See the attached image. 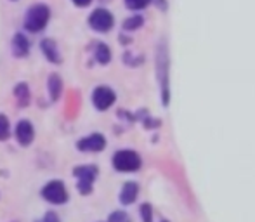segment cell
Returning a JSON list of instances; mask_svg holds the SVG:
<instances>
[{"instance_id": "1", "label": "cell", "mask_w": 255, "mask_h": 222, "mask_svg": "<svg viewBox=\"0 0 255 222\" xmlns=\"http://www.w3.org/2000/svg\"><path fill=\"white\" fill-rule=\"evenodd\" d=\"M50 18V9L47 7L45 4H37L33 7H30L26 11L25 16V30L32 33H39L42 32L43 28L47 26Z\"/></svg>"}, {"instance_id": "2", "label": "cell", "mask_w": 255, "mask_h": 222, "mask_svg": "<svg viewBox=\"0 0 255 222\" xmlns=\"http://www.w3.org/2000/svg\"><path fill=\"white\" fill-rule=\"evenodd\" d=\"M97 167L94 165H82V167H77L73 170V176L78 179V191L82 194H90L92 193V186H94V180L97 177Z\"/></svg>"}, {"instance_id": "3", "label": "cell", "mask_w": 255, "mask_h": 222, "mask_svg": "<svg viewBox=\"0 0 255 222\" xmlns=\"http://www.w3.org/2000/svg\"><path fill=\"white\" fill-rule=\"evenodd\" d=\"M113 167L118 172H135L141 167V158H139V155L135 151L122 149V151L115 153Z\"/></svg>"}, {"instance_id": "4", "label": "cell", "mask_w": 255, "mask_h": 222, "mask_svg": "<svg viewBox=\"0 0 255 222\" xmlns=\"http://www.w3.org/2000/svg\"><path fill=\"white\" fill-rule=\"evenodd\" d=\"M42 196L45 198L49 203L63 205L68 201V191L61 180H50L47 186L42 187Z\"/></svg>"}, {"instance_id": "5", "label": "cell", "mask_w": 255, "mask_h": 222, "mask_svg": "<svg viewBox=\"0 0 255 222\" xmlns=\"http://www.w3.org/2000/svg\"><path fill=\"white\" fill-rule=\"evenodd\" d=\"M113 23H115L113 14H111L110 11H106V9H96L89 18L90 28L96 30V32H101V33L110 32Z\"/></svg>"}, {"instance_id": "6", "label": "cell", "mask_w": 255, "mask_h": 222, "mask_svg": "<svg viewBox=\"0 0 255 222\" xmlns=\"http://www.w3.org/2000/svg\"><path fill=\"white\" fill-rule=\"evenodd\" d=\"M115 99V92L110 87H96L92 92V102L99 111H106L110 106H113Z\"/></svg>"}, {"instance_id": "7", "label": "cell", "mask_w": 255, "mask_h": 222, "mask_svg": "<svg viewBox=\"0 0 255 222\" xmlns=\"http://www.w3.org/2000/svg\"><path fill=\"white\" fill-rule=\"evenodd\" d=\"M77 148L84 153H97L106 148V139L103 134H92L77 142Z\"/></svg>"}, {"instance_id": "8", "label": "cell", "mask_w": 255, "mask_h": 222, "mask_svg": "<svg viewBox=\"0 0 255 222\" xmlns=\"http://www.w3.org/2000/svg\"><path fill=\"white\" fill-rule=\"evenodd\" d=\"M35 137V131L30 120H19L16 125V139L21 146H30Z\"/></svg>"}, {"instance_id": "9", "label": "cell", "mask_w": 255, "mask_h": 222, "mask_svg": "<svg viewBox=\"0 0 255 222\" xmlns=\"http://www.w3.org/2000/svg\"><path fill=\"white\" fill-rule=\"evenodd\" d=\"M40 49H42L43 56L50 61V63H61V54L57 49V44L52 39H43L40 42Z\"/></svg>"}, {"instance_id": "10", "label": "cell", "mask_w": 255, "mask_h": 222, "mask_svg": "<svg viewBox=\"0 0 255 222\" xmlns=\"http://www.w3.org/2000/svg\"><path fill=\"white\" fill-rule=\"evenodd\" d=\"M30 52V42L23 33H16L12 37V54L16 57H26Z\"/></svg>"}, {"instance_id": "11", "label": "cell", "mask_w": 255, "mask_h": 222, "mask_svg": "<svg viewBox=\"0 0 255 222\" xmlns=\"http://www.w3.org/2000/svg\"><path fill=\"white\" fill-rule=\"evenodd\" d=\"M137 193H139V186L135 182H125L124 187L120 191V201L124 205H130L135 201L137 198Z\"/></svg>"}, {"instance_id": "12", "label": "cell", "mask_w": 255, "mask_h": 222, "mask_svg": "<svg viewBox=\"0 0 255 222\" xmlns=\"http://www.w3.org/2000/svg\"><path fill=\"white\" fill-rule=\"evenodd\" d=\"M61 92H63V80L57 73H52L49 77V94H50V101H57L61 97Z\"/></svg>"}, {"instance_id": "13", "label": "cell", "mask_w": 255, "mask_h": 222, "mask_svg": "<svg viewBox=\"0 0 255 222\" xmlns=\"http://www.w3.org/2000/svg\"><path fill=\"white\" fill-rule=\"evenodd\" d=\"M14 95H16V101H18V104L21 106V108H25V106L30 104V89L25 82H21V84L16 85Z\"/></svg>"}, {"instance_id": "14", "label": "cell", "mask_w": 255, "mask_h": 222, "mask_svg": "<svg viewBox=\"0 0 255 222\" xmlns=\"http://www.w3.org/2000/svg\"><path fill=\"white\" fill-rule=\"evenodd\" d=\"M94 56H96V61L99 64H108L111 61V50L106 44H97L96 49H94Z\"/></svg>"}, {"instance_id": "15", "label": "cell", "mask_w": 255, "mask_h": 222, "mask_svg": "<svg viewBox=\"0 0 255 222\" xmlns=\"http://www.w3.org/2000/svg\"><path fill=\"white\" fill-rule=\"evenodd\" d=\"M142 23H144L142 16H132V18H128L124 21V30L125 32H134V30L141 28Z\"/></svg>"}, {"instance_id": "16", "label": "cell", "mask_w": 255, "mask_h": 222, "mask_svg": "<svg viewBox=\"0 0 255 222\" xmlns=\"http://www.w3.org/2000/svg\"><path fill=\"white\" fill-rule=\"evenodd\" d=\"M11 135V125L5 115H0V141H7Z\"/></svg>"}, {"instance_id": "17", "label": "cell", "mask_w": 255, "mask_h": 222, "mask_svg": "<svg viewBox=\"0 0 255 222\" xmlns=\"http://www.w3.org/2000/svg\"><path fill=\"white\" fill-rule=\"evenodd\" d=\"M151 0H125V5L132 11H139V9H144Z\"/></svg>"}, {"instance_id": "18", "label": "cell", "mask_w": 255, "mask_h": 222, "mask_svg": "<svg viewBox=\"0 0 255 222\" xmlns=\"http://www.w3.org/2000/svg\"><path fill=\"white\" fill-rule=\"evenodd\" d=\"M108 222H130V217H128L125 212H113V214L108 217Z\"/></svg>"}, {"instance_id": "19", "label": "cell", "mask_w": 255, "mask_h": 222, "mask_svg": "<svg viewBox=\"0 0 255 222\" xmlns=\"http://www.w3.org/2000/svg\"><path fill=\"white\" fill-rule=\"evenodd\" d=\"M141 215H142V222H151L153 219V212H151V205L144 203L141 207Z\"/></svg>"}, {"instance_id": "20", "label": "cell", "mask_w": 255, "mask_h": 222, "mask_svg": "<svg viewBox=\"0 0 255 222\" xmlns=\"http://www.w3.org/2000/svg\"><path fill=\"white\" fill-rule=\"evenodd\" d=\"M35 222H59V217H57L54 212H47L42 219H39V221H35Z\"/></svg>"}, {"instance_id": "21", "label": "cell", "mask_w": 255, "mask_h": 222, "mask_svg": "<svg viewBox=\"0 0 255 222\" xmlns=\"http://www.w3.org/2000/svg\"><path fill=\"white\" fill-rule=\"evenodd\" d=\"M75 5H78V7H87V5L92 2V0H71Z\"/></svg>"}, {"instance_id": "22", "label": "cell", "mask_w": 255, "mask_h": 222, "mask_svg": "<svg viewBox=\"0 0 255 222\" xmlns=\"http://www.w3.org/2000/svg\"><path fill=\"white\" fill-rule=\"evenodd\" d=\"M12 222H18V221H12Z\"/></svg>"}, {"instance_id": "23", "label": "cell", "mask_w": 255, "mask_h": 222, "mask_svg": "<svg viewBox=\"0 0 255 222\" xmlns=\"http://www.w3.org/2000/svg\"><path fill=\"white\" fill-rule=\"evenodd\" d=\"M162 222H167V221H162Z\"/></svg>"}]
</instances>
